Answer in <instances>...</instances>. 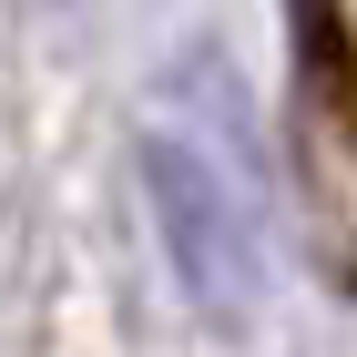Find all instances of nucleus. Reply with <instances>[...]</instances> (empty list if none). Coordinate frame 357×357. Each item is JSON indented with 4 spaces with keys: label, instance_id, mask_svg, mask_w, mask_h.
<instances>
[{
    "label": "nucleus",
    "instance_id": "obj_1",
    "mask_svg": "<svg viewBox=\"0 0 357 357\" xmlns=\"http://www.w3.org/2000/svg\"><path fill=\"white\" fill-rule=\"evenodd\" d=\"M133 164H143V204L164 225V255H174V275H184V296L204 306V317H225V327H245L255 286H266V245H255L245 184L225 174V153H204V143H184V133H143Z\"/></svg>",
    "mask_w": 357,
    "mask_h": 357
},
{
    "label": "nucleus",
    "instance_id": "obj_2",
    "mask_svg": "<svg viewBox=\"0 0 357 357\" xmlns=\"http://www.w3.org/2000/svg\"><path fill=\"white\" fill-rule=\"evenodd\" d=\"M296 72L317 92L337 133H357V41H347V10L337 0H296Z\"/></svg>",
    "mask_w": 357,
    "mask_h": 357
}]
</instances>
